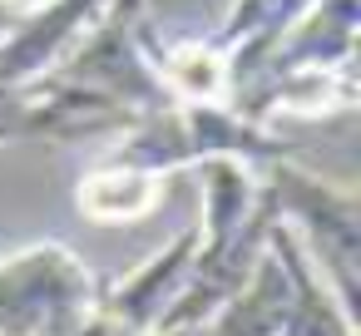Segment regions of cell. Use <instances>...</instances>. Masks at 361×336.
<instances>
[{"label": "cell", "mask_w": 361, "mask_h": 336, "mask_svg": "<svg viewBox=\"0 0 361 336\" xmlns=\"http://www.w3.org/2000/svg\"><path fill=\"white\" fill-rule=\"evenodd\" d=\"M198 173H203L198 252H193L178 301L159 321V336H183V331L208 326L213 311L247 282L252 262L262 257L267 228H272V208H267L257 168H247L238 158H208V163H198Z\"/></svg>", "instance_id": "obj_1"}, {"label": "cell", "mask_w": 361, "mask_h": 336, "mask_svg": "<svg viewBox=\"0 0 361 336\" xmlns=\"http://www.w3.org/2000/svg\"><path fill=\"white\" fill-rule=\"evenodd\" d=\"M292 154L297 149L277 129L243 119L233 104H164L154 114H139L114 139L109 158L169 178V173L198 168L208 158H238L247 168H267V163L292 158Z\"/></svg>", "instance_id": "obj_2"}, {"label": "cell", "mask_w": 361, "mask_h": 336, "mask_svg": "<svg viewBox=\"0 0 361 336\" xmlns=\"http://www.w3.org/2000/svg\"><path fill=\"white\" fill-rule=\"evenodd\" d=\"M272 218L302 242L312 267L326 277L336 301L356 311L361 297V203L346 183L312 173L297 154L257 168Z\"/></svg>", "instance_id": "obj_3"}, {"label": "cell", "mask_w": 361, "mask_h": 336, "mask_svg": "<svg viewBox=\"0 0 361 336\" xmlns=\"http://www.w3.org/2000/svg\"><path fill=\"white\" fill-rule=\"evenodd\" d=\"M104 297V277L55 237L0 252V336H80Z\"/></svg>", "instance_id": "obj_4"}, {"label": "cell", "mask_w": 361, "mask_h": 336, "mask_svg": "<svg viewBox=\"0 0 361 336\" xmlns=\"http://www.w3.org/2000/svg\"><path fill=\"white\" fill-rule=\"evenodd\" d=\"M154 20H149V0H114L99 15V25L55 65V75L124 104L134 119L173 104L159 85L154 70Z\"/></svg>", "instance_id": "obj_5"}, {"label": "cell", "mask_w": 361, "mask_h": 336, "mask_svg": "<svg viewBox=\"0 0 361 336\" xmlns=\"http://www.w3.org/2000/svg\"><path fill=\"white\" fill-rule=\"evenodd\" d=\"M228 104L262 129L277 119H341L361 104V75L356 65H297L243 85Z\"/></svg>", "instance_id": "obj_6"}, {"label": "cell", "mask_w": 361, "mask_h": 336, "mask_svg": "<svg viewBox=\"0 0 361 336\" xmlns=\"http://www.w3.org/2000/svg\"><path fill=\"white\" fill-rule=\"evenodd\" d=\"M114 0H45L30 15H20L6 35H0V85H30L50 75L94 25Z\"/></svg>", "instance_id": "obj_7"}, {"label": "cell", "mask_w": 361, "mask_h": 336, "mask_svg": "<svg viewBox=\"0 0 361 336\" xmlns=\"http://www.w3.org/2000/svg\"><path fill=\"white\" fill-rule=\"evenodd\" d=\"M25 94V139H45V144H85V139H119L134 114L65 75H40L30 85H20Z\"/></svg>", "instance_id": "obj_8"}, {"label": "cell", "mask_w": 361, "mask_h": 336, "mask_svg": "<svg viewBox=\"0 0 361 336\" xmlns=\"http://www.w3.org/2000/svg\"><path fill=\"white\" fill-rule=\"evenodd\" d=\"M356 35H361V0H312L272 40V50L257 60V70L243 85L277 75V70H297V65H356Z\"/></svg>", "instance_id": "obj_9"}, {"label": "cell", "mask_w": 361, "mask_h": 336, "mask_svg": "<svg viewBox=\"0 0 361 336\" xmlns=\"http://www.w3.org/2000/svg\"><path fill=\"white\" fill-rule=\"evenodd\" d=\"M193 252H198V223H188L183 232H173V237H169L149 262H139L129 277L104 282L99 311L114 316V321H129V326H149V331H159L164 311L178 301V292H183V282H188Z\"/></svg>", "instance_id": "obj_10"}, {"label": "cell", "mask_w": 361, "mask_h": 336, "mask_svg": "<svg viewBox=\"0 0 361 336\" xmlns=\"http://www.w3.org/2000/svg\"><path fill=\"white\" fill-rule=\"evenodd\" d=\"M164 183L149 168L119 163V158H99L90 173H80L75 183V213L94 228H124V223H144L149 213H159L164 203Z\"/></svg>", "instance_id": "obj_11"}, {"label": "cell", "mask_w": 361, "mask_h": 336, "mask_svg": "<svg viewBox=\"0 0 361 336\" xmlns=\"http://www.w3.org/2000/svg\"><path fill=\"white\" fill-rule=\"evenodd\" d=\"M154 70L173 104H228L233 99V65L208 35L193 40H154Z\"/></svg>", "instance_id": "obj_12"}, {"label": "cell", "mask_w": 361, "mask_h": 336, "mask_svg": "<svg viewBox=\"0 0 361 336\" xmlns=\"http://www.w3.org/2000/svg\"><path fill=\"white\" fill-rule=\"evenodd\" d=\"M312 6V0H233L223 25L208 35L218 50H228V65H233V89L257 70V60L272 50V40Z\"/></svg>", "instance_id": "obj_13"}, {"label": "cell", "mask_w": 361, "mask_h": 336, "mask_svg": "<svg viewBox=\"0 0 361 336\" xmlns=\"http://www.w3.org/2000/svg\"><path fill=\"white\" fill-rule=\"evenodd\" d=\"M0 144H25V94L0 85Z\"/></svg>", "instance_id": "obj_14"}, {"label": "cell", "mask_w": 361, "mask_h": 336, "mask_svg": "<svg viewBox=\"0 0 361 336\" xmlns=\"http://www.w3.org/2000/svg\"><path fill=\"white\" fill-rule=\"evenodd\" d=\"M80 336H159V331H149V326H129V321H114V316L94 311V321H90Z\"/></svg>", "instance_id": "obj_15"}, {"label": "cell", "mask_w": 361, "mask_h": 336, "mask_svg": "<svg viewBox=\"0 0 361 336\" xmlns=\"http://www.w3.org/2000/svg\"><path fill=\"white\" fill-rule=\"evenodd\" d=\"M35 6H45V0H0V11H6V15H16V20H20V15H30Z\"/></svg>", "instance_id": "obj_16"}, {"label": "cell", "mask_w": 361, "mask_h": 336, "mask_svg": "<svg viewBox=\"0 0 361 336\" xmlns=\"http://www.w3.org/2000/svg\"><path fill=\"white\" fill-rule=\"evenodd\" d=\"M11 25H16V15H6V11H0V35H6Z\"/></svg>", "instance_id": "obj_17"}]
</instances>
